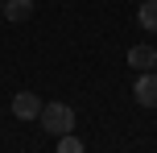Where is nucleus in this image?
<instances>
[{
	"instance_id": "1",
	"label": "nucleus",
	"mask_w": 157,
	"mask_h": 153,
	"mask_svg": "<svg viewBox=\"0 0 157 153\" xmlns=\"http://www.w3.org/2000/svg\"><path fill=\"white\" fill-rule=\"evenodd\" d=\"M41 128L50 132V137H62V132H75V112L66 104H41Z\"/></svg>"
},
{
	"instance_id": "2",
	"label": "nucleus",
	"mask_w": 157,
	"mask_h": 153,
	"mask_svg": "<svg viewBox=\"0 0 157 153\" xmlns=\"http://www.w3.org/2000/svg\"><path fill=\"white\" fill-rule=\"evenodd\" d=\"M132 99L141 108H157V71H141V79L132 83Z\"/></svg>"
},
{
	"instance_id": "3",
	"label": "nucleus",
	"mask_w": 157,
	"mask_h": 153,
	"mask_svg": "<svg viewBox=\"0 0 157 153\" xmlns=\"http://www.w3.org/2000/svg\"><path fill=\"white\" fill-rule=\"evenodd\" d=\"M13 116L17 120H37L41 116V99L33 95V91H17L13 95Z\"/></svg>"
},
{
	"instance_id": "4",
	"label": "nucleus",
	"mask_w": 157,
	"mask_h": 153,
	"mask_svg": "<svg viewBox=\"0 0 157 153\" xmlns=\"http://www.w3.org/2000/svg\"><path fill=\"white\" fill-rule=\"evenodd\" d=\"M128 66H132V71H157V50L145 46V41L128 46Z\"/></svg>"
},
{
	"instance_id": "5",
	"label": "nucleus",
	"mask_w": 157,
	"mask_h": 153,
	"mask_svg": "<svg viewBox=\"0 0 157 153\" xmlns=\"http://www.w3.org/2000/svg\"><path fill=\"white\" fill-rule=\"evenodd\" d=\"M4 21H13V25H21V21H29L33 17V0H4Z\"/></svg>"
},
{
	"instance_id": "6",
	"label": "nucleus",
	"mask_w": 157,
	"mask_h": 153,
	"mask_svg": "<svg viewBox=\"0 0 157 153\" xmlns=\"http://www.w3.org/2000/svg\"><path fill=\"white\" fill-rule=\"evenodd\" d=\"M136 21H141L149 33H157V0H145V4L136 8Z\"/></svg>"
},
{
	"instance_id": "7",
	"label": "nucleus",
	"mask_w": 157,
	"mask_h": 153,
	"mask_svg": "<svg viewBox=\"0 0 157 153\" xmlns=\"http://www.w3.org/2000/svg\"><path fill=\"white\" fill-rule=\"evenodd\" d=\"M58 153H83V141H78L75 132H62V137H58Z\"/></svg>"
}]
</instances>
